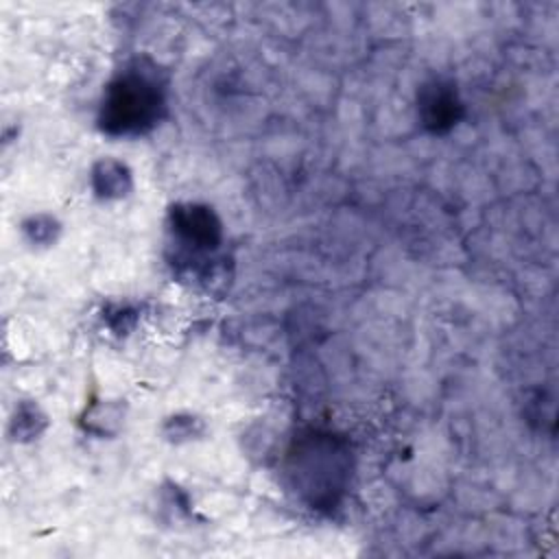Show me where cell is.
<instances>
[{
    "label": "cell",
    "mask_w": 559,
    "mask_h": 559,
    "mask_svg": "<svg viewBox=\"0 0 559 559\" xmlns=\"http://www.w3.org/2000/svg\"><path fill=\"white\" fill-rule=\"evenodd\" d=\"M417 103L419 120L432 133L450 131L463 116V103L456 87L441 79L426 83L419 92Z\"/></svg>",
    "instance_id": "obj_4"
},
{
    "label": "cell",
    "mask_w": 559,
    "mask_h": 559,
    "mask_svg": "<svg viewBox=\"0 0 559 559\" xmlns=\"http://www.w3.org/2000/svg\"><path fill=\"white\" fill-rule=\"evenodd\" d=\"M347 454L345 443L325 432H310L295 441L288 472L312 507L336 502L349 474Z\"/></svg>",
    "instance_id": "obj_2"
},
{
    "label": "cell",
    "mask_w": 559,
    "mask_h": 559,
    "mask_svg": "<svg viewBox=\"0 0 559 559\" xmlns=\"http://www.w3.org/2000/svg\"><path fill=\"white\" fill-rule=\"evenodd\" d=\"M168 229L173 242L177 245L175 260H186L190 266L194 262H205L223 242V225L212 207L201 203H179L168 214Z\"/></svg>",
    "instance_id": "obj_3"
},
{
    "label": "cell",
    "mask_w": 559,
    "mask_h": 559,
    "mask_svg": "<svg viewBox=\"0 0 559 559\" xmlns=\"http://www.w3.org/2000/svg\"><path fill=\"white\" fill-rule=\"evenodd\" d=\"M24 229H26V234H31V238H33L35 242H44V236H41V234H46L48 240H55V234L59 231L57 223H55L52 218H48V216L31 218V223H26Z\"/></svg>",
    "instance_id": "obj_6"
},
{
    "label": "cell",
    "mask_w": 559,
    "mask_h": 559,
    "mask_svg": "<svg viewBox=\"0 0 559 559\" xmlns=\"http://www.w3.org/2000/svg\"><path fill=\"white\" fill-rule=\"evenodd\" d=\"M92 186L100 199H120L131 190V173L116 159H100L92 170Z\"/></svg>",
    "instance_id": "obj_5"
},
{
    "label": "cell",
    "mask_w": 559,
    "mask_h": 559,
    "mask_svg": "<svg viewBox=\"0 0 559 559\" xmlns=\"http://www.w3.org/2000/svg\"><path fill=\"white\" fill-rule=\"evenodd\" d=\"M166 114V83L148 61H131L105 87L98 124L107 135H142Z\"/></svg>",
    "instance_id": "obj_1"
}]
</instances>
